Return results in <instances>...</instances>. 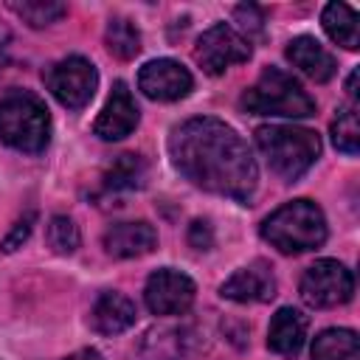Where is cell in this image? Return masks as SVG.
<instances>
[{
  "instance_id": "obj_5",
  "label": "cell",
  "mask_w": 360,
  "mask_h": 360,
  "mask_svg": "<svg viewBox=\"0 0 360 360\" xmlns=\"http://www.w3.org/2000/svg\"><path fill=\"white\" fill-rule=\"evenodd\" d=\"M242 110L253 115H284L307 118L315 112V98L301 87L298 79L278 68H264L253 87L242 93Z\"/></svg>"
},
{
  "instance_id": "obj_21",
  "label": "cell",
  "mask_w": 360,
  "mask_h": 360,
  "mask_svg": "<svg viewBox=\"0 0 360 360\" xmlns=\"http://www.w3.org/2000/svg\"><path fill=\"white\" fill-rule=\"evenodd\" d=\"M11 11L20 20H25L28 25L42 28V25H51L59 17H65L68 6L65 3H56V0H22V3H11Z\"/></svg>"
},
{
  "instance_id": "obj_7",
  "label": "cell",
  "mask_w": 360,
  "mask_h": 360,
  "mask_svg": "<svg viewBox=\"0 0 360 360\" xmlns=\"http://www.w3.org/2000/svg\"><path fill=\"white\" fill-rule=\"evenodd\" d=\"M45 84L62 107L82 110L96 93L98 73L93 62H87L84 56H68L45 70Z\"/></svg>"
},
{
  "instance_id": "obj_2",
  "label": "cell",
  "mask_w": 360,
  "mask_h": 360,
  "mask_svg": "<svg viewBox=\"0 0 360 360\" xmlns=\"http://www.w3.org/2000/svg\"><path fill=\"white\" fill-rule=\"evenodd\" d=\"M262 239H267L281 253H307L323 245L326 219L312 200H292L276 208L262 222Z\"/></svg>"
},
{
  "instance_id": "obj_4",
  "label": "cell",
  "mask_w": 360,
  "mask_h": 360,
  "mask_svg": "<svg viewBox=\"0 0 360 360\" xmlns=\"http://www.w3.org/2000/svg\"><path fill=\"white\" fill-rule=\"evenodd\" d=\"M0 138L17 152H42L51 138V115L42 98L28 90H11L0 98Z\"/></svg>"
},
{
  "instance_id": "obj_20",
  "label": "cell",
  "mask_w": 360,
  "mask_h": 360,
  "mask_svg": "<svg viewBox=\"0 0 360 360\" xmlns=\"http://www.w3.org/2000/svg\"><path fill=\"white\" fill-rule=\"evenodd\" d=\"M104 39H107L110 53L118 56V59H132V56H138V51H141V34H138L135 22H129V20H124V17H112V20L107 22Z\"/></svg>"
},
{
  "instance_id": "obj_8",
  "label": "cell",
  "mask_w": 360,
  "mask_h": 360,
  "mask_svg": "<svg viewBox=\"0 0 360 360\" xmlns=\"http://www.w3.org/2000/svg\"><path fill=\"white\" fill-rule=\"evenodd\" d=\"M194 59L205 73L219 76L231 65H242L250 59V42L228 22H217L208 31H202V37L197 39Z\"/></svg>"
},
{
  "instance_id": "obj_27",
  "label": "cell",
  "mask_w": 360,
  "mask_h": 360,
  "mask_svg": "<svg viewBox=\"0 0 360 360\" xmlns=\"http://www.w3.org/2000/svg\"><path fill=\"white\" fill-rule=\"evenodd\" d=\"M68 360H104L96 349H79V352H73Z\"/></svg>"
},
{
  "instance_id": "obj_3",
  "label": "cell",
  "mask_w": 360,
  "mask_h": 360,
  "mask_svg": "<svg viewBox=\"0 0 360 360\" xmlns=\"http://www.w3.org/2000/svg\"><path fill=\"white\" fill-rule=\"evenodd\" d=\"M256 146L267 158V166L284 180H298L321 155V138L315 129L287 124L259 127Z\"/></svg>"
},
{
  "instance_id": "obj_6",
  "label": "cell",
  "mask_w": 360,
  "mask_h": 360,
  "mask_svg": "<svg viewBox=\"0 0 360 360\" xmlns=\"http://www.w3.org/2000/svg\"><path fill=\"white\" fill-rule=\"evenodd\" d=\"M354 292V276L346 264L335 259H318L301 276V298L315 309L346 304Z\"/></svg>"
},
{
  "instance_id": "obj_15",
  "label": "cell",
  "mask_w": 360,
  "mask_h": 360,
  "mask_svg": "<svg viewBox=\"0 0 360 360\" xmlns=\"http://www.w3.org/2000/svg\"><path fill=\"white\" fill-rule=\"evenodd\" d=\"M304 338H307V315L292 309V307H281L270 321L267 346L276 354L295 357L301 352V346H304Z\"/></svg>"
},
{
  "instance_id": "obj_11",
  "label": "cell",
  "mask_w": 360,
  "mask_h": 360,
  "mask_svg": "<svg viewBox=\"0 0 360 360\" xmlns=\"http://www.w3.org/2000/svg\"><path fill=\"white\" fill-rule=\"evenodd\" d=\"M135 127H138L135 98H132V93H129V87L124 82H115L112 90H110V96H107L104 110L98 112V118L93 124V132L98 138H104V141H121Z\"/></svg>"
},
{
  "instance_id": "obj_13",
  "label": "cell",
  "mask_w": 360,
  "mask_h": 360,
  "mask_svg": "<svg viewBox=\"0 0 360 360\" xmlns=\"http://www.w3.org/2000/svg\"><path fill=\"white\" fill-rule=\"evenodd\" d=\"M158 231L149 222H115L104 231V250L115 259H135L152 253Z\"/></svg>"
},
{
  "instance_id": "obj_17",
  "label": "cell",
  "mask_w": 360,
  "mask_h": 360,
  "mask_svg": "<svg viewBox=\"0 0 360 360\" xmlns=\"http://www.w3.org/2000/svg\"><path fill=\"white\" fill-rule=\"evenodd\" d=\"M321 22H323V31L329 34L332 42L343 45L346 51H357L360 37H357V14H354L352 6H346V3H329L323 8Z\"/></svg>"
},
{
  "instance_id": "obj_24",
  "label": "cell",
  "mask_w": 360,
  "mask_h": 360,
  "mask_svg": "<svg viewBox=\"0 0 360 360\" xmlns=\"http://www.w3.org/2000/svg\"><path fill=\"white\" fill-rule=\"evenodd\" d=\"M233 20H236L239 28L245 31V39H248V42H250V37H262V34H264L267 17H264V11H262L259 6H253V3L236 6V8H233Z\"/></svg>"
},
{
  "instance_id": "obj_19",
  "label": "cell",
  "mask_w": 360,
  "mask_h": 360,
  "mask_svg": "<svg viewBox=\"0 0 360 360\" xmlns=\"http://www.w3.org/2000/svg\"><path fill=\"white\" fill-rule=\"evenodd\" d=\"M146 180V163L141 155H118L112 160V166L104 174V188L110 191H129V188H141Z\"/></svg>"
},
{
  "instance_id": "obj_23",
  "label": "cell",
  "mask_w": 360,
  "mask_h": 360,
  "mask_svg": "<svg viewBox=\"0 0 360 360\" xmlns=\"http://www.w3.org/2000/svg\"><path fill=\"white\" fill-rule=\"evenodd\" d=\"M79 242H82V236H79V228H76V222L70 217H62V214L51 217V222H48V245L56 253L68 256V253H73L79 248Z\"/></svg>"
},
{
  "instance_id": "obj_22",
  "label": "cell",
  "mask_w": 360,
  "mask_h": 360,
  "mask_svg": "<svg viewBox=\"0 0 360 360\" xmlns=\"http://www.w3.org/2000/svg\"><path fill=\"white\" fill-rule=\"evenodd\" d=\"M332 143L346 155H357L360 127H357V110L354 107H343L338 112V118L332 121Z\"/></svg>"
},
{
  "instance_id": "obj_28",
  "label": "cell",
  "mask_w": 360,
  "mask_h": 360,
  "mask_svg": "<svg viewBox=\"0 0 360 360\" xmlns=\"http://www.w3.org/2000/svg\"><path fill=\"white\" fill-rule=\"evenodd\" d=\"M346 90H349L352 98H357V70H352V76H349V82H346Z\"/></svg>"
},
{
  "instance_id": "obj_26",
  "label": "cell",
  "mask_w": 360,
  "mask_h": 360,
  "mask_svg": "<svg viewBox=\"0 0 360 360\" xmlns=\"http://www.w3.org/2000/svg\"><path fill=\"white\" fill-rule=\"evenodd\" d=\"M188 242H191L197 250H208V248L214 245V233H211V225H208V222H202V219L191 222V228H188Z\"/></svg>"
},
{
  "instance_id": "obj_9",
  "label": "cell",
  "mask_w": 360,
  "mask_h": 360,
  "mask_svg": "<svg viewBox=\"0 0 360 360\" xmlns=\"http://www.w3.org/2000/svg\"><path fill=\"white\" fill-rule=\"evenodd\" d=\"M194 292H197V287L186 273L163 267L149 276L143 301L152 315H180L194 304Z\"/></svg>"
},
{
  "instance_id": "obj_18",
  "label": "cell",
  "mask_w": 360,
  "mask_h": 360,
  "mask_svg": "<svg viewBox=\"0 0 360 360\" xmlns=\"http://www.w3.org/2000/svg\"><path fill=\"white\" fill-rule=\"evenodd\" d=\"M312 360H360V343L352 329H326L312 343Z\"/></svg>"
},
{
  "instance_id": "obj_14",
  "label": "cell",
  "mask_w": 360,
  "mask_h": 360,
  "mask_svg": "<svg viewBox=\"0 0 360 360\" xmlns=\"http://www.w3.org/2000/svg\"><path fill=\"white\" fill-rule=\"evenodd\" d=\"M287 59L315 82H329L338 70L335 56L315 37H295L287 45Z\"/></svg>"
},
{
  "instance_id": "obj_25",
  "label": "cell",
  "mask_w": 360,
  "mask_h": 360,
  "mask_svg": "<svg viewBox=\"0 0 360 360\" xmlns=\"http://www.w3.org/2000/svg\"><path fill=\"white\" fill-rule=\"evenodd\" d=\"M31 225H34V214H25L14 228H11V233L3 239V250L6 253H11V250H17L25 239H28V233H31Z\"/></svg>"
},
{
  "instance_id": "obj_12",
  "label": "cell",
  "mask_w": 360,
  "mask_h": 360,
  "mask_svg": "<svg viewBox=\"0 0 360 360\" xmlns=\"http://www.w3.org/2000/svg\"><path fill=\"white\" fill-rule=\"evenodd\" d=\"M219 295L228 298V301H236V304H262V301H270V298H276V276H273L270 264L259 259V262L236 270L219 287Z\"/></svg>"
},
{
  "instance_id": "obj_16",
  "label": "cell",
  "mask_w": 360,
  "mask_h": 360,
  "mask_svg": "<svg viewBox=\"0 0 360 360\" xmlns=\"http://www.w3.org/2000/svg\"><path fill=\"white\" fill-rule=\"evenodd\" d=\"M135 323V304L121 292H101L93 307V326L101 335H121Z\"/></svg>"
},
{
  "instance_id": "obj_1",
  "label": "cell",
  "mask_w": 360,
  "mask_h": 360,
  "mask_svg": "<svg viewBox=\"0 0 360 360\" xmlns=\"http://www.w3.org/2000/svg\"><path fill=\"white\" fill-rule=\"evenodd\" d=\"M174 169L197 188L248 202L259 183V169L245 138L219 118H188L169 135Z\"/></svg>"
},
{
  "instance_id": "obj_10",
  "label": "cell",
  "mask_w": 360,
  "mask_h": 360,
  "mask_svg": "<svg viewBox=\"0 0 360 360\" xmlns=\"http://www.w3.org/2000/svg\"><path fill=\"white\" fill-rule=\"evenodd\" d=\"M138 87L152 101H177V98H186L191 93L194 79L174 59H152L141 68Z\"/></svg>"
}]
</instances>
